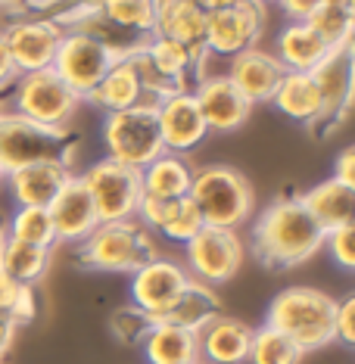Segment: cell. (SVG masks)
I'll return each instance as SVG.
<instances>
[{"label":"cell","instance_id":"cell-1","mask_svg":"<svg viewBox=\"0 0 355 364\" xmlns=\"http://www.w3.org/2000/svg\"><path fill=\"white\" fill-rule=\"evenodd\" d=\"M327 230L302 209L300 200H275L259 215L253 230V250L265 268L290 271L309 262L324 246Z\"/></svg>","mask_w":355,"mask_h":364},{"label":"cell","instance_id":"cell-2","mask_svg":"<svg viewBox=\"0 0 355 364\" xmlns=\"http://www.w3.org/2000/svg\"><path fill=\"white\" fill-rule=\"evenodd\" d=\"M334 314L337 299L315 287L280 289L268 305L265 327L287 333L302 352H318L334 343Z\"/></svg>","mask_w":355,"mask_h":364},{"label":"cell","instance_id":"cell-3","mask_svg":"<svg viewBox=\"0 0 355 364\" xmlns=\"http://www.w3.org/2000/svg\"><path fill=\"white\" fill-rule=\"evenodd\" d=\"M75 146L78 140L69 128H47L16 112H0V168L4 175L41 162L69 165Z\"/></svg>","mask_w":355,"mask_h":364},{"label":"cell","instance_id":"cell-4","mask_svg":"<svg viewBox=\"0 0 355 364\" xmlns=\"http://www.w3.org/2000/svg\"><path fill=\"white\" fill-rule=\"evenodd\" d=\"M153 259H156L153 237L134 218L97 225L94 234L85 237L78 246L81 268L110 271V274H134L137 268H144Z\"/></svg>","mask_w":355,"mask_h":364},{"label":"cell","instance_id":"cell-5","mask_svg":"<svg viewBox=\"0 0 355 364\" xmlns=\"http://www.w3.org/2000/svg\"><path fill=\"white\" fill-rule=\"evenodd\" d=\"M194 205L203 215V225L237 230L253 212V187L231 165H206L194 171L191 193Z\"/></svg>","mask_w":355,"mask_h":364},{"label":"cell","instance_id":"cell-6","mask_svg":"<svg viewBox=\"0 0 355 364\" xmlns=\"http://www.w3.org/2000/svg\"><path fill=\"white\" fill-rule=\"evenodd\" d=\"M103 144L110 159L128 165V168H147L153 159L165 153L159 119L153 103H140L131 109L106 112L103 119Z\"/></svg>","mask_w":355,"mask_h":364},{"label":"cell","instance_id":"cell-7","mask_svg":"<svg viewBox=\"0 0 355 364\" xmlns=\"http://www.w3.org/2000/svg\"><path fill=\"white\" fill-rule=\"evenodd\" d=\"M125 53L128 50H119V47H112L110 41L94 38L85 28H69L63 35L60 47H56L51 69L75 90L81 100H88L90 90L100 85L106 78V72H110Z\"/></svg>","mask_w":355,"mask_h":364},{"label":"cell","instance_id":"cell-8","mask_svg":"<svg viewBox=\"0 0 355 364\" xmlns=\"http://www.w3.org/2000/svg\"><path fill=\"white\" fill-rule=\"evenodd\" d=\"M13 106V112L28 122H38V125L47 128H65L81 106V97L53 69H44L16 78Z\"/></svg>","mask_w":355,"mask_h":364},{"label":"cell","instance_id":"cell-9","mask_svg":"<svg viewBox=\"0 0 355 364\" xmlns=\"http://www.w3.org/2000/svg\"><path fill=\"white\" fill-rule=\"evenodd\" d=\"M81 181H85L90 200H94L100 225L134 218L137 203L144 196L137 168H128V165H122L115 159H100L81 175Z\"/></svg>","mask_w":355,"mask_h":364},{"label":"cell","instance_id":"cell-10","mask_svg":"<svg viewBox=\"0 0 355 364\" xmlns=\"http://www.w3.org/2000/svg\"><path fill=\"white\" fill-rule=\"evenodd\" d=\"M265 31V6L255 0H237L225 10L206 13V53L237 56L255 47V41Z\"/></svg>","mask_w":355,"mask_h":364},{"label":"cell","instance_id":"cell-11","mask_svg":"<svg viewBox=\"0 0 355 364\" xmlns=\"http://www.w3.org/2000/svg\"><path fill=\"white\" fill-rule=\"evenodd\" d=\"M184 246H187V268H191L187 274H194L196 284L206 287L228 284L243 264V243L234 230L203 225L200 234Z\"/></svg>","mask_w":355,"mask_h":364},{"label":"cell","instance_id":"cell-12","mask_svg":"<svg viewBox=\"0 0 355 364\" xmlns=\"http://www.w3.org/2000/svg\"><path fill=\"white\" fill-rule=\"evenodd\" d=\"M0 35L6 41L16 72L28 75V72H44L53 65L65 28L53 19H16L6 28H0Z\"/></svg>","mask_w":355,"mask_h":364},{"label":"cell","instance_id":"cell-13","mask_svg":"<svg viewBox=\"0 0 355 364\" xmlns=\"http://www.w3.org/2000/svg\"><path fill=\"white\" fill-rule=\"evenodd\" d=\"M191 280L194 277L187 274V268H181V264L171 259H159V255H156L153 262H147L144 268H137L134 274H131V302L150 321H156L184 293V287L191 284Z\"/></svg>","mask_w":355,"mask_h":364},{"label":"cell","instance_id":"cell-14","mask_svg":"<svg viewBox=\"0 0 355 364\" xmlns=\"http://www.w3.org/2000/svg\"><path fill=\"white\" fill-rule=\"evenodd\" d=\"M321 94V119L315 125L337 128L349 112L352 103V85H355V60H352V44L337 47L327 53V60L312 72Z\"/></svg>","mask_w":355,"mask_h":364},{"label":"cell","instance_id":"cell-15","mask_svg":"<svg viewBox=\"0 0 355 364\" xmlns=\"http://www.w3.org/2000/svg\"><path fill=\"white\" fill-rule=\"evenodd\" d=\"M156 106V119H159L162 131V144L165 153H187L196 144H203V137L209 134L203 122V112L196 106L191 90H175V94H165L153 103Z\"/></svg>","mask_w":355,"mask_h":364},{"label":"cell","instance_id":"cell-16","mask_svg":"<svg viewBox=\"0 0 355 364\" xmlns=\"http://www.w3.org/2000/svg\"><path fill=\"white\" fill-rule=\"evenodd\" d=\"M196 106L203 112V122L209 131H218V134H228V131H237L246 125L253 106L246 103V97L231 85L228 75H212V78H200L196 87L191 90Z\"/></svg>","mask_w":355,"mask_h":364},{"label":"cell","instance_id":"cell-17","mask_svg":"<svg viewBox=\"0 0 355 364\" xmlns=\"http://www.w3.org/2000/svg\"><path fill=\"white\" fill-rule=\"evenodd\" d=\"M47 212H51V221H53L56 243H81L100 225L94 200H90L81 175H72L65 181L63 190L56 193V200L47 205Z\"/></svg>","mask_w":355,"mask_h":364},{"label":"cell","instance_id":"cell-18","mask_svg":"<svg viewBox=\"0 0 355 364\" xmlns=\"http://www.w3.org/2000/svg\"><path fill=\"white\" fill-rule=\"evenodd\" d=\"M134 215L144 221V228L159 230V234L175 240V243H191L203 230V215L194 205L191 196H181V200H156V196L144 193Z\"/></svg>","mask_w":355,"mask_h":364},{"label":"cell","instance_id":"cell-19","mask_svg":"<svg viewBox=\"0 0 355 364\" xmlns=\"http://www.w3.org/2000/svg\"><path fill=\"white\" fill-rule=\"evenodd\" d=\"M284 65L277 63V56H271L259 47H250V50L231 56V85H234L240 94L246 97V103H268L271 94L277 90L280 78H284Z\"/></svg>","mask_w":355,"mask_h":364},{"label":"cell","instance_id":"cell-20","mask_svg":"<svg viewBox=\"0 0 355 364\" xmlns=\"http://www.w3.org/2000/svg\"><path fill=\"white\" fill-rule=\"evenodd\" d=\"M153 38L175 41L187 50H206V10L196 0H156Z\"/></svg>","mask_w":355,"mask_h":364},{"label":"cell","instance_id":"cell-21","mask_svg":"<svg viewBox=\"0 0 355 364\" xmlns=\"http://www.w3.org/2000/svg\"><path fill=\"white\" fill-rule=\"evenodd\" d=\"M144 94H147V87H144V75H140V65L134 60V50H128L110 72H106V78L100 85L90 90L88 100L106 112H119V109L140 106L144 103Z\"/></svg>","mask_w":355,"mask_h":364},{"label":"cell","instance_id":"cell-22","mask_svg":"<svg viewBox=\"0 0 355 364\" xmlns=\"http://www.w3.org/2000/svg\"><path fill=\"white\" fill-rule=\"evenodd\" d=\"M196 336H200V358L209 364H243L250 358L253 330L237 318L218 314Z\"/></svg>","mask_w":355,"mask_h":364},{"label":"cell","instance_id":"cell-23","mask_svg":"<svg viewBox=\"0 0 355 364\" xmlns=\"http://www.w3.org/2000/svg\"><path fill=\"white\" fill-rule=\"evenodd\" d=\"M69 178H72L69 165L41 162V165H26V168H19V171H10V175H6V184H10V193L19 205L47 209Z\"/></svg>","mask_w":355,"mask_h":364},{"label":"cell","instance_id":"cell-24","mask_svg":"<svg viewBox=\"0 0 355 364\" xmlns=\"http://www.w3.org/2000/svg\"><path fill=\"white\" fill-rule=\"evenodd\" d=\"M330 47L305 22H287L277 35V63L287 72H315L327 60Z\"/></svg>","mask_w":355,"mask_h":364},{"label":"cell","instance_id":"cell-25","mask_svg":"<svg viewBox=\"0 0 355 364\" xmlns=\"http://www.w3.org/2000/svg\"><path fill=\"white\" fill-rule=\"evenodd\" d=\"M218 314H221V302H218L216 289L191 280V284L184 287V293H181L178 299L153 321V324H171V327L200 333V330L209 324L212 318H218Z\"/></svg>","mask_w":355,"mask_h":364},{"label":"cell","instance_id":"cell-26","mask_svg":"<svg viewBox=\"0 0 355 364\" xmlns=\"http://www.w3.org/2000/svg\"><path fill=\"white\" fill-rule=\"evenodd\" d=\"M300 203L324 230L352 225V218H355V187H346L334 178L305 190L300 196Z\"/></svg>","mask_w":355,"mask_h":364},{"label":"cell","instance_id":"cell-27","mask_svg":"<svg viewBox=\"0 0 355 364\" xmlns=\"http://www.w3.org/2000/svg\"><path fill=\"white\" fill-rule=\"evenodd\" d=\"M268 103L284 112L287 119L302 122V125H315L321 119V94L312 72H284Z\"/></svg>","mask_w":355,"mask_h":364},{"label":"cell","instance_id":"cell-28","mask_svg":"<svg viewBox=\"0 0 355 364\" xmlns=\"http://www.w3.org/2000/svg\"><path fill=\"white\" fill-rule=\"evenodd\" d=\"M147 364H196L200 361V336L194 330L171 324H153L150 333L140 339Z\"/></svg>","mask_w":355,"mask_h":364},{"label":"cell","instance_id":"cell-29","mask_svg":"<svg viewBox=\"0 0 355 364\" xmlns=\"http://www.w3.org/2000/svg\"><path fill=\"white\" fill-rule=\"evenodd\" d=\"M191 184L194 168L178 153H162L147 168H140V190L156 200H181L191 193Z\"/></svg>","mask_w":355,"mask_h":364},{"label":"cell","instance_id":"cell-30","mask_svg":"<svg viewBox=\"0 0 355 364\" xmlns=\"http://www.w3.org/2000/svg\"><path fill=\"white\" fill-rule=\"evenodd\" d=\"M156 0H97L94 19L119 31H128L134 38L153 35Z\"/></svg>","mask_w":355,"mask_h":364},{"label":"cell","instance_id":"cell-31","mask_svg":"<svg viewBox=\"0 0 355 364\" xmlns=\"http://www.w3.org/2000/svg\"><path fill=\"white\" fill-rule=\"evenodd\" d=\"M302 22L327 41L330 50L346 47L352 44V31H355V0H321Z\"/></svg>","mask_w":355,"mask_h":364},{"label":"cell","instance_id":"cell-32","mask_svg":"<svg viewBox=\"0 0 355 364\" xmlns=\"http://www.w3.org/2000/svg\"><path fill=\"white\" fill-rule=\"evenodd\" d=\"M47 268H51V250L19 243V240L6 237L4 252H0V271H4V274H10L16 284L35 287L38 280H44Z\"/></svg>","mask_w":355,"mask_h":364},{"label":"cell","instance_id":"cell-33","mask_svg":"<svg viewBox=\"0 0 355 364\" xmlns=\"http://www.w3.org/2000/svg\"><path fill=\"white\" fill-rule=\"evenodd\" d=\"M302 358H305V352L287 333H280L275 327L253 330L250 358L246 361H253V364H300Z\"/></svg>","mask_w":355,"mask_h":364},{"label":"cell","instance_id":"cell-34","mask_svg":"<svg viewBox=\"0 0 355 364\" xmlns=\"http://www.w3.org/2000/svg\"><path fill=\"white\" fill-rule=\"evenodd\" d=\"M10 240H19V243H31V246H44L51 250L56 243L53 234V221L47 209H38V205H19V212L13 215L10 221Z\"/></svg>","mask_w":355,"mask_h":364},{"label":"cell","instance_id":"cell-35","mask_svg":"<svg viewBox=\"0 0 355 364\" xmlns=\"http://www.w3.org/2000/svg\"><path fill=\"white\" fill-rule=\"evenodd\" d=\"M324 246L330 250V259H334L340 268L355 271V225H343L327 230Z\"/></svg>","mask_w":355,"mask_h":364},{"label":"cell","instance_id":"cell-36","mask_svg":"<svg viewBox=\"0 0 355 364\" xmlns=\"http://www.w3.org/2000/svg\"><path fill=\"white\" fill-rule=\"evenodd\" d=\"M150 327H153V321L140 309H122L112 318V330L119 333L122 343H140V339L150 333Z\"/></svg>","mask_w":355,"mask_h":364},{"label":"cell","instance_id":"cell-37","mask_svg":"<svg viewBox=\"0 0 355 364\" xmlns=\"http://www.w3.org/2000/svg\"><path fill=\"white\" fill-rule=\"evenodd\" d=\"M334 339H340L346 346H355V296H346L343 302H337Z\"/></svg>","mask_w":355,"mask_h":364},{"label":"cell","instance_id":"cell-38","mask_svg":"<svg viewBox=\"0 0 355 364\" xmlns=\"http://www.w3.org/2000/svg\"><path fill=\"white\" fill-rule=\"evenodd\" d=\"M22 289H26V284H16L10 274H4V271H0V314H6V318H10V311L16 309V302H19Z\"/></svg>","mask_w":355,"mask_h":364},{"label":"cell","instance_id":"cell-39","mask_svg":"<svg viewBox=\"0 0 355 364\" xmlns=\"http://www.w3.org/2000/svg\"><path fill=\"white\" fill-rule=\"evenodd\" d=\"M334 181H340V184H346V187H355V146H346V150L340 153Z\"/></svg>","mask_w":355,"mask_h":364},{"label":"cell","instance_id":"cell-40","mask_svg":"<svg viewBox=\"0 0 355 364\" xmlns=\"http://www.w3.org/2000/svg\"><path fill=\"white\" fill-rule=\"evenodd\" d=\"M16 78H19V72H16V63H13L10 50H6V41L0 35V90L16 85Z\"/></svg>","mask_w":355,"mask_h":364},{"label":"cell","instance_id":"cell-41","mask_svg":"<svg viewBox=\"0 0 355 364\" xmlns=\"http://www.w3.org/2000/svg\"><path fill=\"white\" fill-rule=\"evenodd\" d=\"M277 4L284 6V13L290 16V22H302L305 16H309L321 4V0H277Z\"/></svg>","mask_w":355,"mask_h":364},{"label":"cell","instance_id":"cell-42","mask_svg":"<svg viewBox=\"0 0 355 364\" xmlns=\"http://www.w3.org/2000/svg\"><path fill=\"white\" fill-rule=\"evenodd\" d=\"M16 327L10 318H6V314H0V358H4L6 352H10V346H13V336H16Z\"/></svg>","mask_w":355,"mask_h":364},{"label":"cell","instance_id":"cell-43","mask_svg":"<svg viewBox=\"0 0 355 364\" xmlns=\"http://www.w3.org/2000/svg\"><path fill=\"white\" fill-rule=\"evenodd\" d=\"M196 4H200L206 13H216V10H225V6L237 4V0H196Z\"/></svg>","mask_w":355,"mask_h":364},{"label":"cell","instance_id":"cell-44","mask_svg":"<svg viewBox=\"0 0 355 364\" xmlns=\"http://www.w3.org/2000/svg\"><path fill=\"white\" fill-rule=\"evenodd\" d=\"M22 4H31V6H53V4H60V0H22Z\"/></svg>","mask_w":355,"mask_h":364},{"label":"cell","instance_id":"cell-45","mask_svg":"<svg viewBox=\"0 0 355 364\" xmlns=\"http://www.w3.org/2000/svg\"><path fill=\"white\" fill-rule=\"evenodd\" d=\"M4 243H6V230L0 228V252H4Z\"/></svg>","mask_w":355,"mask_h":364},{"label":"cell","instance_id":"cell-46","mask_svg":"<svg viewBox=\"0 0 355 364\" xmlns=\"http://www.w3.org/2000/svg\"><path fill=\"white\" fill-rule=\"evenodd\" d=\"M6 4H19V0H0V6H6Z\"/></svg>","mask_w":355,"mask_h":364},{"label":"cell","instance_id":"cell-47","mask_svg":"<svg viewBox=\"0 0 355 364\" xmlns=\"http://www.w3.org/2000/svg\"><path fill=\"white\" fill-rule=\"evenodd\" d=\"M255 4H262V6H265V4H268V0H255Z\"/></svg>","mask_w":355,"mask_h":364},{"label":"cell","instance_id":"cell-48","mask_svg":"<svg viewBox=\"0 0 355 364\" xmlns=\"http://www.w3.org/2000/svg\"><path fill=\"white\" fill-rule=\"evenodd\" d=\"M4 178H6V175H4V168H0V181H4Z\"/></svg>","mask_w":355,"mask_h":364},{"label":"cell","instance_id":"cell-49","mask_svg":"<svg viewBox=\"0 0 355 364\" xmlns=\"http://www.w3.org/2000/svg\"><path fill=\"white\" fill-rule=\"evenodd\" d=\"M196 364H206V361H196Z\"/></svg>","mask_w":355,"mask_h":364}]
</instances>
